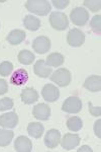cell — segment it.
Wrapping results in <instances>:
<instances>
[{"label": "cell", "instance_id": "cell-1", "mask_svg": "<svg viewBox=\"0 0 101 152\" xmlns=\"http://www.w3.org/2000/svg\"><path fill=\"white\" fill-rule=\"evenodd\" d=\"M25 8L36 15L45 16L51 11V3L47 0H28L25 3Z\"/></svg>", "mask_w": 101, "mask_h": 152}, {"label": "cell", "instance_id": "cell-2", "mask_svg": "<svg viewBox=\"0 0 101 152\" xmlns=\"http://www.w3.org/2000/svg\"><path fill=\"white\" fill-rule=\"evenodd\" d=\"M50 23L52 28L57 31H65L69 26L68 18L64 12L55 11L52 12L50 15Z\"/></svg>", "mask_w": 101, "mask_h": 152}, {"label": "cell", "instance_id": "cell-3", "mask_svg": "<svg viewBox=\"0 0 101 152\" xmlns=\"http://www.w3.org/2000/svg\"><path fill=\"white\" fill-rule=\"evenodd\" d=\"M71 21L77 26H83L89 20V12L83 7H75L70 13Z\"/></svg>", "mask_w": 101, "mask_h": 152}, {"label": "cell", "instance_id": "cell-4", "mask_svg": "<svg viewBox=\"0 0 101 152\" xmlns=\"http://www.w3.org/2000/svg\"><path fill=\"white\" fill-rule=\"evenodd\" d=\"M71 72L66 68H60V69L56 70L55 72L52 74L51 80L58 84L61 87H65L70 84L71 82Z\"/></svg>", "mask_w": 101, "mask_h": 152}, {"label": "cell", "instance_id": "cell-5", "mask_svg": "<svg viewBox=\"0 0 101 152\" xmlns=\"http://www.w3.org/2000/svg\"><path fill=\"white\" fill-rule=\"evenodd\" d=\"M82 109V102L77 96H70L64 102L62 110L68 114H78Z\"/></svg>", "mask_w": 101, "mask_h": 152}, {"label": "cell", "instance_id": "cell-6", "mask_svg": "<svg viewBox=\"0 0 101 152\" xmlns=\"http://www.w3.org/2000/svg\"><path fill=\"white\" fill-rule=\"evenodd\" d=\"M67 42L71 47H81L85 42V35L79 28H72L67 35Z\"/></svg>", "mask_w": 101, "mask_h": 152}, {"label": "cell", "instance_id": "cell-7", "mask_svg": "<svg viewBox=\"0 0 101 152\" xmlns=\"http://www.w3.org/2000/svg\"><path fill=\"white\" fill-rule=\"evenodd\" d=\"M51 48V41L48 37L39 36L33 42V49L38 54H46Z\"/></svg>", "mask_w": 101, "mask_h": 152}, {"label": "cell", "instance_id": "cell-8", "mask_svg": "<svg viewBox=\"0 0 101 152\" xmlns=\"http://www.w3.org/2000/svg\"><path fill=\"white\" fill-rule=\"evenodd\" d=\"M61 141V133L57 129H51L45 136V145L49 149H54L59 145Z\"/></svg>", "mask_w": 101, "mask_h": 152}, {"label": "cell", "instance_id": "cell-9", "mask_svg": "<svg viewBox=\"0 0 101 152\" xmlns=\"http://www.w3.org/2000/svg\"><path fill=\"white\" fill-rule=\"evenodd\" d=\"M41 95L47 102H54L60 97V91L54 84H46L41 89Z\"/></svg>", "mask_w": 101, "mask_h": 152}, {"label": "cell", "instance_id": "cell-10", "mask_svg": "<svg viewBox=\"0 0 101 152\" xmlns=\"http://www.w3.org/2000/svg\"><path fill=\"white\" fill-rule=\"evenodd\" d=\"M61 142V145L65 150H72L80 144V136L78 134H65Z\"/></svg>", "mask_w": 101, "mask_h": 152}, {"label": "cell", "instance_id": "cell-11", "mask_svg": "<svg viewBox=\"0 0 101 152\" xmlns=\"http://www.w3.org/2000/svg\"><path fill=\"white\" fill-rule=\"evenodd\" d=\"M33 115L39 121H48L51 116V107L47 104H39L33 107Z\"/></svg>", "mask_w": 101, "mask_h": 152}, {"label": "cell", "instance_id": "cell-12", "mask_svg": "<svg viewBox=\"0 0 101 152\" xmlns=\"http://www.w3.org/2000/svg\"><path fill=\"white\" fill-rule=\"evenodd\" d=\"M18 124V117L14 112L6 113L0 116V126L7 129H13Z\"/></svg>", "mask_w": 101, "mask_h": 152}, {"label": "cell", "instance_id": "cell-13", "mask_svg": "<svg viewBox=\"0 0 101 152\" xmlns=\"http://www.w3.org/2000/svg\"><path fill=\"white\" fill-rule=\"evenodd\" d=\"M28 73L25 69L19 68L16 71H14V73L11 75L10 77V83L14 85H23L28 82Z\"/></svg>", "mask_w": 101, "mask_h": 152}, {"label": "cell", "instance_id": "cell-14", "mask_svg": "<svg viewBox=\"0 0 101 152\" xmlns=\"http://www.w3.org/2000/svg\"><path fill=\"white\" fill-rule=\"evenodd\" d=\"M84 87L91 92H97L101 89V77L99 75H91L86 78Z\"/></svg>", "mask_w": 101, "mask_h": 152}, {"label": "cell", "instance_id": "cell-15", "mask_svg": "<svg viewBox=\"0 0 101 152\" xmlns=\"http://www.w3.org/2000/svg\"><path fill=\"white\" fill-rule=\"evenodd\" d=\"M20 97L25 104H33L39 99V92L33 87H26L23 90Z\"/></svg>", "mask_w": 101, "mask_h": 152}, {"label": "cell", "instance_id": "cell-16", "mask_svg": "<svg viewBox=\"0 0 101 152\" xmlns=\"http://www.w3.org/2000/svg\"><path fill=\"white\" fill-rule=\"evenodd\" d=\"M14 148L18 152H31L33 149V144L28 137L19 136L14 142Z\"/></svg>", "mask_w": 101, "mask_h": 152}, {"label": "cell", "instance_id": "cell-17", "mask_svg": "<svg viewBox=\"0 0 101 152\" xmlns=\"http://www.w3.org/2000/svg\"><path fill=\"white\" fill-rule=\"evenodd\" d=\"M33 71L39 77L48 78L52 73V68L47 65L44 60H39L33 66Z\"/></svg>", "mask_w": 101, "mask_h": 152}, {"label": "cell", "instance_id": "cell-18", "mask_svg": "<svg viewBox=\"0 0 101 152\" xmlns=\"http://www.w3.org/2000/svg\"><path fill=\"white\" fill-rule=\"evenodd\" d=\"M25 33L23 29H13L6 37V40L10 45H19L25 40Z\"/></svg>", "mask_w": 101, "mask_h": 152}, {"label": "cell", "instance_id": "cell-19", "mask_svg": "<svg viewBox=\"0 0 101 152\" xmlns=\"http://www.w3.org/2000/svg\"><path fill=\"white\" fill-rule=\"evenodd\" d=\"M44 131H45V127L44 125H41V123L38 122H33V123H29L28 126V135L31 136L33 138L39 139L41 137Z\"/></svg>", "mask_w": 101, "mask_h": 152}, {"label": "cell", "instance_id": "cell-20", "mask_svg": "<svg viewBox=\"0 0 101 152\" xmlns=\"http://www.w3.org/2000/svg\"><path fill=\"white\" fill-rule=\"evenodd\" d=\"M23 26H24V28H26L28 31H36L41 28V19L28 14V15H26L23 19Z\"/></svg>", "mask_w": 101, "mask_h": 152}, {"label": "cell", "instance_id": "cell-21", "mask_svg": "<svg viewBox=\"0 0 101 152\" xmlns=\"http://www.w3.org/2000/svg\"><path fill=\"white\" fill-rule=\"evenodd\" d=\"M64 56L60 53H52L48 56L47 61H45L46 64L50 67H59L63 65L64 63Z\"/></svg>", "mask_w": 101, "mask_h": 152}, {"label": "cell", "instance_id": "cell-22", "mask_svg": "<svg viewBox=\"0 0 101 152\" xmlns=\"http://www.w3.org/2000/svg\"><path fill=\"white\" fill-rule=\"evenodd\" d=\"M14 136V133L10 130L0 129V146L6 147L10 144Z\"/></svg>", "mask_w": 101, "mask_h": 152}, {"label": "cell", "instance_id": "cell-23", "mask_svg": "<svg viewBox=\"0 0 101 152\" xmlns=\"http://www.w3.org/2000/svg\"><path fill=\"white\" fill-rule=\"evenodd\" d=\"M67 127L70 131L78 132L82 129L83 122L79 117H71L67 120Z\"/></svg>", "mask_w": 101, "mask_h": 152}, {"label": "cell", "instance_id": "cell-24", "mask_svg": "<svg viewBox=\"0 0 101 152\" xmlns=\"http://www.w3.org/2000/svg\"><path fill=\"white\" fill-rule=\"evenodd\" d=\"M18 61L23 65H31L34 61V55L28 50H23L18 54Z\"/></svg>", "mask_w": 101, "mask_h": 152}, {"label": "cell", "instance_id": "cell-25", "mask_svg": "<svg viewBox=\"0 0 101 152\" xmlns=\"http://www.w3.org/2000/svg\"><path fill=\"white\" fill-rule=\"evenodd\" d=\"M13 70V64L9 61H4L0 64V75L8 76Z\"/></svg>", "mask_w": 101, "mask_h": 152}, {"label": "cell", "instance_id": "cell-26", "mask_svg": "<svg viewBox=\"0 0 101 152\" xmlns=\"http://www.w3.org/2000/svg\"><path fill=\"white\" fill-rule=\"evenodd\" d=\"M90 26L94 33L100 35V33H101V16L99 14L93 16V18L91 19V21H90Z\"/></svg>", "mask_w": 101, "mask_h": 152}, {"label": "cell", "instance_id": "cell-27", "mask_svg": "<svg viewBox=\"0 0 101 152\" xmlns=\"http://www.w3.org/2000/svg\"><path fill=\"white\" fill-rule=\"evenodd\" d=\"M84 5L90 9L91 11L96 12L100 9L101 7V1L100 0H85Z\"/></svg>", "mask_w": 101, "mask_h": 152}, {"label": "cell", "instance_id": "cell-28", "mask_svg": "<svg viewBox=\"0 0 101 152\" xmlns=\"http://www.w3.org/2000/svg\"><path fill=\"white\" fill-rule=\"evenodd\" d=\"M13 100L8 97H4V99H0V111H7L13 107Z\"/></svg>", "mask_w": 101, "mask_h": 152}, {"label": "cell", "instance_id": "cell-29", "mask_svg": "<svg viewBox=\"0 0 101 152\" xmlns=\"http://www.w3.org/2000/svg\"><path fill=\"white\" fill-rule=\"evenodd\" d=\"M52 3H53V5L55 6L56 8L64 9L69 5L70 1H69V0H53Z\"/></svg>", "mask_w": 101, "mask_h": 152}, {"label": "cell", "instance_id": "cell-30", "mask_svg": "<svg viewBox=\"0 0 101 152\" xmlns=\"http://www.w3.org/2000/svg\"><path fill=\"white\" fill-rule=\"evenodd\" d=\"M88 107H89V112L92 116L99 117L101 115V107H93L91 102H88Z\"/></svg>", "mask_w": 101, "mask_h": 152}, {"label": "cell", "instance_id": "cell-31", "mask_svg": "<svg viewBox=\"0 0 101 152\" xmlns=\"http://www.w3.org/2000/svg\"><path fill=\"white\" fill-rule=\"evenodd\" d=\"M8 91V84L4 79H0V94H4Z\"/></svg>", "mask_w": 101, "mask_h": 152}, {"label": "cell", "instance_id": "cell-32", "mask_svg": "<svg viewBox=\"0 0 101 152\" xmlns=\"http://www.w3.org/2000/svg\"><path fill=\"white\" fill-rule=\"evenodd\" d=\"M100 125H101V120L98 119L97 121L95 122V124H94V132H95V135L98 137V138H100V137H101Z\"/></svg>", "mask_w": 101, "mask_h": 152}, {"label": "cell", "instance_id": "cell-33", "mask_svg": "<svg viewBox=\"0 0 101 152\" xmlns=\"http://www.w3.org/2000/svg\"><path fill=\"white\" fill-rule=\"evenodd\" d=\"M82 151H88V152H92V149L89 146H82L80 149H78V152H82Z\"/></svg>", "mask_w": 101, "mask_h": 152}]
</instances>
